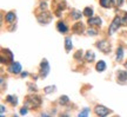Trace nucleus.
I'll return each instance as SVG.
<instances>
[{"label": "nucleus", "mask_w": 127, "mask_h": 117, "mask_svg": "<svg viewBox=\"0 0 127 117\" xmlns=\"http://www.w3.org/2000/svg\"><path fill=\"white\" fill-rule=\"evenodd\" d=\"M123 4H124V0H117V5L118 6H121Z\"/></svg>", "instance_id": "c85d7f7f"}, {"label": "nucleus", "mask_w": 127, "mask_h": 117, "mask_svg": "<svg viewBox=\"0 0 127 117\" xmlns=\"http://www.w3.org/2000/svg\"><path fill=\"white\" fill-rule=\"evenodd\" d=\"M123 57H124V50H123V47L120 46V47H118V50H117V60L120 62V60L123 59Z\"/></svg>", "instance_id": "aec40b11"}, {"label": "nucleus", "mask_w": 127, "mask_h": 117, "mask_svg": "<svg viewBox=\"0 0 127 117\" xmlns=\"http://www.w3.org/2000/svg\"><path fill=\"white\" fill-rule=\"evenodd\" d=\"M26 114H27V108H26V107L21 108V110H20V115H26Z\"/></svg>", "instance_id": "393cba45"}, {"label": "nucleus", "mask_w": 127, "mask_h": 117, "mask_svg": "<svg viewBox=\"0 0 127 117\" xmlns=\"http://www.w3.org/2000/svg\"><path fill=\"white\" fill-rule=\"evenodd\" d=\"M69 102V99H68V97L67 96H61L59 98V103L60 104H66V103H68Z\"/></svg>", "instance_id": "4be33fe9"}, {"label": "nucleus", "mask_w": 127, "mask_h": 117, "mask_svg": "<svg viewBox=\"0 0 127 117\" xmlns=\"http://www.w3.org/2000/svg\"><path fill=\"white\" fill-rule=\"evenodd\" d=\"M72 30L74 33H77V34H80L82 33V31L85 30V27H84V24L80 23V21H78L77 24H74V26L72 27Z\"/></svg>", "instance_id": "1a4fd4ad"}, {"label": "nucleus", "mask_w": 127, "mask_h": 117, "mask_svg": "<svg viewBox=\"0 0 127 117\" xmlns=\"http://www.w3.org/2000/svg\"><path fill=\"white\" fill-rule=\"evenodd\" d=\"M95 114L98 116H107L109 114V109H107L106 107H102V105H98L95 108Z\"/></svg>", "instance_id": "0eeeda50"}, {"label": "nucleus", "mask_w": 127, "mask_h": 117, "mask_svg": "<svg viewBox=\"0 0 127 117\" xmlns=\"http://www.w3.org/2000/svg\"><path fill=\"white\" fill-rule=\"evenodd\" d=\"M95 58V54L94 52H92V51H88L86 53V56H85V59H86L87 62H93Z\"/></svg>", "instance_id": "a211bd4d"}, {"label": "nucleus", "mask_w": 127, "mask_h": 117, "mask_svg": "<svg viewBox=\"0 0 127 117\" xmlns=\"http://www.w3.org/2000/svg\"><path fill=\"white\" fill-rule=\"evenodd\" d=\"M51 20H52V15L48 12H44V13L38 15V21L40 24H47V23H50Z\"/></svg>", "instance_id": "423d86ee"}, {"label": "nucleus", "mask_w": 127, "mask_h": 117, "mask_svg": "<svg viewBox=\"0 0 127 117\" xmlns=\"http://www.w3.org/2000/svg\"><path fill=\"white\" fill-rule=\"evenodd\" d=\"M120 25H123V18H121V17H119V15H117V17L114 18V20L112 21L111 26H109V30H108L109 34H113L117 30H119Z\"/></svg>", "instance_id": "f03ea898"}, {"label": "nucleus", "mask_w": 127, "mask_h": 117, "mask_svg": "<svg viewBox=\"0 0 127 117\" xmlns=\"http://www.w3.org/2000/svg\"><path fill=\"white\" fill-rule=\"evenodd\" d=\"M100 4L105 8H111V7H113L114 2L113 0H100Z\"/></svg>", "instance_id": "f8f14e48"}, {"label": "nucleus", "mask_w": 127, "mask_h": 117, "mask_svg": "<svg viewBox=\"0 0 127 117\" xmlns=\"http://www.w3.org/2000/svg\"><path fill=\"white\" fill-rule=\"evenodd\" d=\"M13 62V54L9 50H2L1 52V63H8Z\"/></svg>", "instance_id": "7ed1b4c3"}, {"label": "nucleus", "mask_w": 127, "mask_h": 117, "mask_svg": "<svg viewBox=\"0 0 127 117\" xmlns=\"http://www.w3.org/2000/svg\"><path fill=\"white\" fill-rule=\"evenodd\" d=\"M87 33H88L90 36H95V34H96V31H95V30H91V28H90V30L87 31Z\"/></svg>", "instance_id": "a878e982"}, {"label": "nucleus", "mask_w": 127, "mask_h": 117, "mask_svg": "<svg viewBox=\"0 0 127 117\" xmlns=\"http://www.w3.org/2000/svg\"><path fill=\"white\" fill-rule=\"evenodd\" d=\"M26 105L27 107H33V108H38L41 105V98L39 96H28L26 98Z\"/></svg>", "instance_id": "f257e3e1"}, {"label": "nucleus", "mask_w": 127, "mask_h": 117, "mask_svg": "<svg viewBox=\"0 0 127 117\" xmlns=\"http://www.w3.org/2000/svg\"><path fill=\"white\" fill-rule=\"evenodd\" d=\"M125 66H126V68H127V62H126V63H125Z\"/></svg>", "instance_id": "2f4dec72"}, {"label": "nucleus", "mask_w": 127, "mask_h": 117, "mask_svg": "<svg viewBox=\"0 0 127 117\" xmlns=\"http://www.w3.org/2000/svg\"><path fill=\"white\" fill-rule=\"evenodd\" d=\"M95 69H96V71H99V72L105 71V69H106V63H105L104 60H100V62H98Z\"/></svg>", "instance_id": "dca6fc26"}, {"label": "nucleus", "mask_w": 127, "mask_h": 117, "mask_svg": "<svg viewBox=\"0 0 127 117\" xmlns=\"http://www.w3.org/2000/svg\"><path fill=\"white\" fill-rule=\"evenodd\" d=\"M27 75H28L27 72H23V73H21V76H23V77H26Z\"/></svg>", "instance_id": "7c9ffc66"}, {"label": "nucleus", "mask_w": 127, "mask_h": 117, "mask_svg": "<svg viewBox=\"0 0 127 117\" xmlns=\"http://www.w3.org/2000/svg\"><path fill=\"white\" fill-rule=\"evenodd\" d=\"M81 52H82V51H78L77 53H75V56H74V58H75V59H79V58H80V57L82 56Z\"/></svg>", "instance_id": "bb28decb"}, {"label": "nucleus", "mask_w": 127, "mask_h": 117, "mask_svg": "<svg viewBox=\"0 0 127 117\" xmlns=\"http://www.w3.org/2000/svg\"><path fill=\"white\" fill-rule=\"evenodd\" d=\"M47 8V5H46V2H41L40 4V9H46Z\"/></svg>", "instance_id": "cd10ccee"}, {"label": "nucleus", "mask_w": 127, "mask_h": 117, "mask_svg": "<svg viewBox=\"0 0 127 117\" xmlns=\"http://www.w3.org/2000/svg\"><path fill=\"white\" fill-rule=\"evenodd\" d=\"M53 91H55V86H47V88H45V94H51Z\"/></svg>", "instance_id": "5701e85b"}, {"label": "nucleus", "mask_w": 127, "mask_h": 117, "mask_svg": "<svg viewBox=\"0 0 127 117\" xmlns=\"http://www.w3.org/2000/svg\"><path fill=\"white\" fill-rule=\"evenodd\" d=\"M73 45H72V39L69 38V37H67L66 39H65V49H66V51L67 52H69L71 50H72Z\"/></svg>", "instance_id": "2eb2a0df"}, {"label": "nucleus", "mask_w": 127, "mask_h": 117, "mask_svg": "<svg viewBox=\"0 0 127 117\" xmlns=\"http://www.w3.org/2000/svg\"><path fill=\"white\" fill-rule=\"evenodd\" d=\"M88 114H90V109H87V108H86L85 110H84V111L79 113V116H80V117H82V116H87Z\"/></svg>", "instance_id": "b1692460"}, {"label": "nucleus", "mask_w": 127, "mask_h": 117, "mask_svg": "<svg viewBox=\"0 0 127 117\" xmlns=\"http://www.w3.org/2000/svg\"><path fill=\"white\" fill-rule=\"evenodd\" d=\"M96 47L101 50L104 53H108L109 51H111V45H109L108 41H106V40L98 41V43H96Z\"/></svg>", "instance_id": "39448f33"}, {"label": "nucleus", "mask_w": 127, "mask_h": 117, "mask_svg": "<svg viewBox=\"0 0 127 117\" xmlns=\"http://www.w3.org/2000/svg\"><path fill=\"white\" fill-rule=\"evenodd\" d=\"M118 82H120V83H126L127 82V71L119 70V72H118Z\"/></svg>", "instance_id": "9d476101"}, {"label": "nucleus", "mask_w": 127, "mask_h": 117, "mask_svg": "<svg viewBox=\"0 0 127 117\" xmlns=\"http://www.w3.org/2000/svg\"><path fill=\"white\" fill-rule=\"evenodd\" d=\"M8 71H11L12 73H20V71H21V64L18 63V62H13L9 65Z\"/></svg>", "instance_id": "6e6552de"}, {"label": "nucleus", "mask_w": 127, "mask_h": 117, "mask_svg": "<svg viewBox=\"0 0 127 117\" xmlns=\"http://www.w3.org/2000/svg\"><path fill=\"white\" fill-rule=\"evenodd\" d=\"M71 14H72V18L75 19V20L81 18V12H80V11H77V9H72Z\"/></svg>", "instance_id": "6ab92c4d"}, {"label": "nucleus", "mask_w": 127, "mask_h": 117, "mask_svg": "<svg viewBox=\"0 0 127 117\" xmlns=\"http://www.w3.org/2000/svg\"><path fill=\"white\" fill-rule=\"evenodd\" d=\"M101 19L99 18V17H95V18H90L88 19V24L91 25V26H94V25H96V26H100L101 25Z\"/></svg>", "instance_id": "9b49d317"}, {"label": "nucleus", "mask_w": 127, "mask_h": 117, "mask_svg": "<svg viewBox=\"0 0 127 117\" xmlns=\"http://www.w3.org/2000/svg\"><path fill=\"white\" fill-rule=\"evenodd\" d=\"M4 113H5V107L1 105V114H4Z\"/></svg>", "instance_id": "c756f323"}, {"label": "nucleus", "mask_w": 127, "mask_h": 117, "mask_svg": "<svg viewBox=\"0 0 127 117\" xmlns=\"http://www.w3.org/2000/svg\"><path fill=\"white\" fill-rule=\"evenodd\" d=\"M6 99H7V102H8L9 104H12V105H17V104H18V98H17V96L9 95V96L6 97Z\"/></svg>", "instance_id": "4468645a"}, {"label": "nucleus", "mask_w": 127, "mask_h": 117, "mask_svg": "<svg viewBox=\"0 0 127 117\" xmlns=\"http://www.w3.org/2000/svg\"><path fill=\"white\" fill-rule=\"evenodd\" d=\"M84 15H86V17H91L92 14H93V9L91 7H86V8L84 9V12H82Z\"/></svg>", "instance_id": "412c9836"}, {"label": "nucleus", "mask_w": 127, "mask_h": 117, "mask_svg": "<svg viewBox=\"0 0 127 117\" xmlns=\"http://www.w3.org/2000/svg\"><path fill=\"white\" fill-rule=\"evenodd\" d=\"M57 28H58V31L61 32V33H65V32H67V26H66V24L63 23V21H59V23L57 24Z\"/></svg>", "instance_id": "ddd939ff"}, {"label": "nucleus", "mask_w": 127, "mask_h": 117, "mask_svg": "<svg viewBox=\"0 0 127 117\" xmlns=\"http://www.w3.org/2000/svg\"><path fill=\"white\" fill-rule=\"evenodd\" d=\"M5 19H6L7 23H13L14 20H15V13L14 12H8V13L6 14Z\"/></svg>", "instance_id": "f3484780"}, {"label": "nucleus", "mask_w": 127, "mask_h": 117, "mask_svg": "<svg viewBox=\"0 0 127 117\" xmlns=\"http://www.w3.org/2000/svg\"><path fill=\"white\" fill-rule=\"evenodd\" d=\"M48 72H50V64L46 59H44L40 64V76L45 78L48 75Z\"/></svg>", "instance_id": "20e7f679"}]
</instances>
